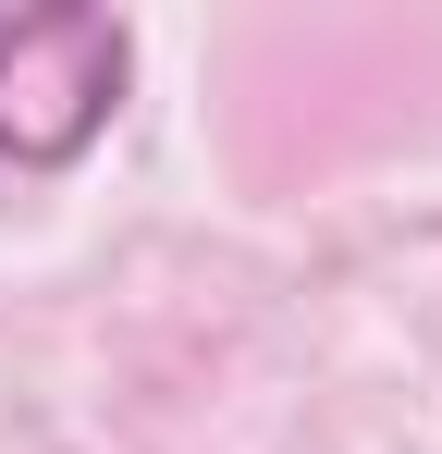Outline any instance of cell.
Wrapping results in <instances>:
<instances>
[{"label":"cell","instance_id":"obj_1","mask_svg":"<svg viewBox=\"0 0 442 454\" xmlns=\"http://www.w3.org/2000/svg\"><path fill=\"white\" fill-rule=\"evenodd\" d=\"M123 62H136V37L99 0H25V12H0V160L12 172L86 160L111 136V111H123Z\"/></svg>","mask_w":442,"mask_h":454}]
</instances>
